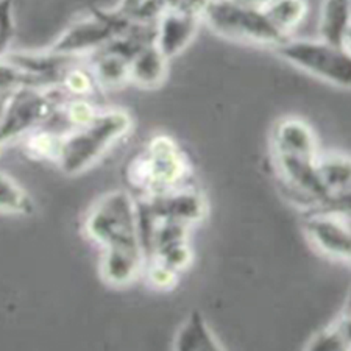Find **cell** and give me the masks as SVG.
<instances>
[{"instance_id":"obj_1","label":"cell","mask_w":351,"mask_h":351,"mask_svg":"<svg viewBox=\"0 0 351 351\" xmlns=\"http://www.w3.org/2000/svg\"><path fill=\"white\" fill-rule=\"evenodd\" d=\"M320 150L313 127L300 117H285L271 132V160L287 195L309 211L330 209L317 175Z\"/></svg>"},{"instance_id":"obj_2","label":"cell","mask_w":351,"mask_h":351,"mask_svg":"<svg viewBox=\"0 0 351 351\" xmlns=\"http://www.w3.org/2000/svg\"><path fill=\"white\" fill-rule=\"evenodd\" d=\"M133 119L123 110L99 111L83 127L63 133L56 164L66 175H78L99 162L119 141L130 133Z\"/></svg>"},{"instance_id":"obj_3","label":"cell","mask_w":351,"mask_h":351,"mask_svg":"<svg viewBox=\"0 0 351 351\" xmlns=\"http://www.w3.org/2000/svg\"><path fill=\"white\" fill-rule=\"evenodd\" d=\"M83 233L101 253H144L139 239L138 206L125 191H112L100 197L84 216Z\"/></svg>"},{"instance_id":"obj_4","label":"cell","mask_w":351,"mask_h":351,"mask_svg":"<svg viewBox=\"0 0 351 351\" xmlns=\"http://www.w3.org/2000/svg\"><path fill=\"white\" fill-rule=\"evenodd\" d=\"M191 162L171 136H154L127 169L128 183L144 197L189 184Z\"/></svg>"},{"instance_id":"obj_5","label":"cell","mask_w":351,"mask_h":351,"mask_svg":"<svg viewBox=\"0 0 351 351\" xmlns=\"http://www.w3.org/2000/svg\"><path fill=\"white\" fill-rule=\"evenodd\" d=\"M202 21L217 35L239 43L274 49L286 39L271 25L261 8L243 5L237 0H208Z\"/></svg>"},{"instance_id":"obj_6","label":"cell","mask_w":351,"mask_h":351,"mask_svg":"<svg viewBox=\"0 0 351 351\" xmlns=\"http://www.w3.org/2000/svg\"><path fill=\"white\" fill-rule=\"evenodd\" d=\"M275 53L309 75L332 86L350 89L351 58L350 50L324 41V39H292L276 44Z\"/></svg>"},{"instance_id":"obj_7","label":"cell","mask_w":351,"mask_h":351,"mask_svg":"<svg viewBox=\"0 0 351 351\" xmlns=\"http://www.w3.org/2000/svg\"><path fill=\"white\" fill-rule=\"evenodd\" d=\"M133 21L119 11H94L77 21L52 44L50 52L86 58L132 27Z\"/></svg>"},{"instance_id":"obj_8","label":"cell","mask_w":351,"mask_h":351,"mask_svg":"<svg viewBox=\"0 0 351 351\" xmlns=\"http://www.w3.org/2000/svg\"><path fill=\"white\" fill-rule=\"evenodd\" d=\"M303 228L311 243L334 261L350 263V213L313 209L303 219Z\"/></svg>"},{"instance_id":"obj_9","label":"cell","mask_w":351,"mask_h":351,"mask_svg":"<svg viewBox=\"0 0 351 351\" xmlns=\"http://www.w3.org/2000/svg\"><path fill=\"white\" fill-rule=\"evenodd\" d=\"M143 202L155 220H169L188 225L191 228L200 223L208 214L206 198L189 184L144 197Z\"/></svg>"},{"instance_id":"obj_10","label":"cell","mask_w":351,"mask_h":351,"mask_svg":"<svg viewBox=\"0 0 351 351\" xmlns=\"http://www.w3.org/2000/svg\"><path fill=\"white\" fill-rule=\"evenodd\" d=\"M200 21L202 14L192 10L167 8L155 22V45L167 60L173 58L183 52L195 38Z\"/></svg>"},{"instance_id":"obj_11","label":"cell","mask_w":351,"mask_h":351,"mask_svg":"<svg viewBox=\"0 0 351 351\" xmlns=\"http://www.w3.org/2000/svg\"><path fill=\"white\" fill-rule=\"evenodd\" d=\"M317 175L328 195L330 209L350 213V158L342 154H320Z\"/></svg>"},{"instance_id":"obj_12","label":"cell","mask_w":351,"mask_h":351,"mask_svg":"<svg viewBox=\"0 0 351 351\" xmlns=\"http://www.w3.org/2000/svg\"><path fill=\"white\" fill-rule=\"evenodd\" d=\"M169 60L155 43H147L136 52L128 64V82L144 89L160 88L167 78Z\"/></svg>"},{"instance_id":"obj_13","label":"cell","mask_w":351,"mask_h":351,"mask_svg":"<svg viewBox=\"0 0 351 351\" xmlns=\"http://www.w3.org/2000/svg\"><path fill=\"white\" fill-rule=\"evenodd\" d=\"M351 0H324L320 13V39L350 50Z\"/></svg>"},{"instance_id":"obj_14","label":"cell","mask_w":351,"mask_h":351,"mask_svg":"<svg viewBox=\"0 0 351 351\" xmlns=\"http://www.w3.org/2000/svg\"><path fill=\"white\" fill-rule=\"evenodd\" d=\"M172 347L177 351H219L222 350V343L214 336L200 311H192L175 336Z\"/></svg>"},{"instance_id":"obj_15","label":"cell","mask_w":351,"mask_h":351,"mask_svg":"<svg viewBox=\"0 0 351 351\" xmlns=\"http://www.w3.org/2000/svg\"><path fill=\"white\" fill-rule=\"evenodd\" d=\"M261 10L282 36L291 38L306 19L309 5L308 0H270Z\"/></svg>"},{"instance_id":"obj_16","label":"cell","mask_w":351,"mask_h":351,"mask_svg":"<svg viewBox=\"0 0 351 351\" xmlns=\"http://www.w3.org/2000/svg\"><path fill=\"white\" fill-rule=\"evenodd\" d=\"M350 304L336 320L326 325L306 345L308 351H347L350 350Z\"/></svg>"},{"instance_id":"obj_17","label":"cell","mask_w":351,"mask_h":351,"mask_svg":"<svg viewBox=\"0 0 351 351\" xmlns=\"http://www.w3.org/2000/svg\"><path fill=\"white\" fill-rule=\"evenodd\" d=\"M35 202L27 189L10 173L0 171V214L7 216H30Z\"/></svg>"},{"instance_id":"obj_18","label":"cell","mask_w":351,"mask_h":351,"mask_svg":"<svg viewBox=\"0 0 351 351\" xmlns=\"http://www.w3.org/2000/svg\"><path fill=\"white\" fill-rule=\"evenodd\" d=\"M61 139H63V133L47 128V125L32 130L24 138H21L22 147L28 156L38 161H50L55 164L60 155Z\"/></svg>"},{"instance_id":"obj_19","label":"cell","mask_w":351,"mask_h":351,"mask_svg":"<svg viewBox=\"0 0 351 351\" xmlns=\"http://www.w3.org/2000/svg\"><path fill=\"white\" fill-rule=\"evenodd\" d=\"M14 33L13 0H0V56L10 52Z\"/></svg>"},{"instance_id":"obj_20","label":"cell","mask_w":351,"mask_h":351,"mask_svg":"<svg viewBox=\"0 0 351 351\" xmlns=\"http://www.w3.org/2000/svg\"><path fill=\"white\" fill-rule=\"evenodd\" d=\"M147 281L156 289H171L178 280L177 271L158 261H147Z\"/></svg>"},{"instance_id":"obj_21","label":"cell","mask_w":351,"mask_h":351,"mask_svg":"<svg viewBox=\"0 0 351 351\" xmlns=\"http://www.w3.org/2000/svg\"><path fill=\"white\" fill-rule=\"evenodd\" d=\"M143 2H144V0H121V3H119V7L116 8V11H119V13H122V14H125L128 18V14L132 13V11Z\"/></svg>"},{"instance_id":"obj_22","label":"cell","mask_w":351,"mask_h":351,"mask_svg":"<svg viewBox=\"0 0 351 351\" xmlns=\"http://www.w3.org/2000/svg\"><path fill=\"white\" fill-rule=\"evenodd\" d=\"M243 5H250V7H256V8H263L265 3H269L270 0H237Z\"/></svg>"}]
</instances>
